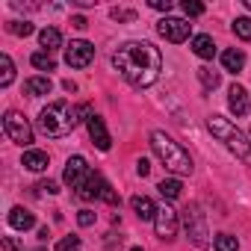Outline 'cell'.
Returning a JSON list of instances; mask_svg holds the SVG:
<instances>
[{
  "instance_id": "cell-4",
  "label": "cell",
  "mask_w": 251,
  "mask_h": 251,
  "mask_svg": "<svg viewBox=\"0 0 251 251\" xmlns=\"http://www.w3.org/2000/svg\"><path fill=\"white\" fill-rule=\"evenodd\" d=\"M207 127H210V133H213L230 154H236L239 160L251 163V142H248V136H245L242 130H236L225 115H210V118H207Z\"/></svg>"
},
{
  "instance_id": "cell-33",
  "label": "cell",
  "mask_w": 251,
  "mask_h": 251,
  "mask_svg": "<svg viewBox=\"0 0 251 251\" xmlns=\"http://www.w3.org/2000/svg\"><path fill=\"white\" fill-rule=\"evenodd\" d=\"M136 175H139V177H148V175H151V163H148L145 157L136 160Z\"/></svg>"
},
{
  "instance_id": "cell-7",
  "label": "cell",
  "mask_w": 251,
  "mask_h": 251,
  "mask_svg": "<svg viewBox=\"0 0 251 251\" xmlns=\"http://www.w3.org/2000/svg\"><path fill=\"white\" fill-rule=\"evenodd\" d=\"M157 33H160L166 42L180 45V42H186V39H189L192 24H189V21H183V18H172V15H166V18L157 24Z\"/></svg>"
},
{
  "instance_id": "cell-35",
  "label": "cell",
  "mask_w": 251,
  "mask_h": 251,
  "mask_svg": "<svg viewBox=\"0 0 251 251\" xmlns=\"http://www.w3.org/2000/svg\"><path fill=\"white\" fill-rule=\"evenodd\" d=\"M151 9H160V12H169V9H172V0H151Z\"/></svg>"
},
{
  "instance_id": "cell-37",
  "label": "cell",
  "mask_w": 251,
  "mask_h": 251,
  "mask_svg": "<svg viewBox=\"0 0 251 251\" xmlns=\"http://www.w3.org/2000/svg\"><path fill=\"white\" fill-rule=\"evenodd\" d=\"M3 248H6V251H21L18 239H12V236H6V239H3Z\"/></svg>"
},
{
  "instance_id": "cell-2",
  "label": "cell",
  "mask_w": 251,
  "mask_h": 251,
  "mask_svg": "<svg viewBox=\"0 0 251 251\" xmlns=\"http://www.w3.org/2000/svg\"><path fill=\"white\" fill-rule=\"evenodd\" d=\"M80 118H83L80 106H74L68 100H53L39 112V130L50 139H62L80 124Z\"/></svg>"
},
{
  "instance_id": "cell-28",
  "label": "cell",
  "mask_w": 251,
  "mask_h": 251,
  "mask_svg": "<svg viewBox=\"0 0 251 251\" xmlns=\"http://www.w3.org/2000/svg\"><path fill=\"white\" fill-rule=\"evenodd\" d=\"M56 251H80V236H62L56 242Z\"/></svg>"
},
{
  "instance_id": "cell-9",
  "label": "cell",
  "mask_w": 251,
  "mask_h": 251,
  "mask_svg": "<svg viewBox=\"0 0 251 251\" xmlns=\"http://www.w3.org/2000/svg\"><path fill=\"white\" fill-rule=\"evenodd\" d=\"M92 177V169H89V163L83 160V157H71L68 163H65V172H62V180L77 192L86 180Z\"/></svg>"
},
{
  "instance_id": "cell-11",
  "label": "cell",
  "mask_w": 251,
  "mask_h": 251,
  "mask_svg": "<svg viewBox=\"0 0 251 251\" xmlns=\"http://www.w3.org/2000/svg\"><path fill=\"white\" fill-rule=\"evenodd\" d=\"M86 127H89V139L98 145V151H109L112 148V136H109V130H106V124H103L100 115H89Z\"/></svg>"
},
{
  "instance_id": "cell-3",
  "label": "cell",
  "mask_w": 251,
  "mask_h": 251,
  "mask_svg": "<svg viewBox=\"0 0 251 251\" xmlns=\"http://www.w3.org/2000/svg\"><path fill=\"white\" fill-rule=\"evenodd\" d=\"M151 148H154V154L160 157V163H163L172 175H177V177L192 175V157H189V154L183 151V145L175 142L169 133L154 130V133H151Z\"/></svg>"
},
{
  "instance_id": "cell-24",
  "label": "cell",
  "mask_w": 251,
  "mask_h": 251,
  "mask_svg": "<svg viewBox=\"0 0 251 251\" xmlns=\"http://www.w3.org/2000/svg\"><path fill=\"white\" fill-rule=\"evenodd\" d=\"M213 248H216V251H239V242H236L233 233H219V236L213 239Z\"/></svg>"
},
{
  "instance_id": "cell-22",
  "label": "cell",
  "mask_w": 251,
  "mask_h": 251,
  "mask_svg": "<svg viewBox=\"0 0 251 251\" xmlns=\"http://www.w3.org/2000/svg\"><path fill=\"white\" fill-rule=\"evenodd\" d=\"M0 68H3V74H0V86H9L12 80H15V65H12V59H9V53H0Z\"/></svg>"
},
{
  "instance_id": "cell-14",
  "label": "cell",
  "mask_w": 251,
  "mask_h": 251,
  "mask_svg": "<svg viewBox=\"0 0 251 251\" xmlns=\"http://www.w3.org/2000/svg\"><path fill=\"white\" fill-rule=\"evenodd\" d=\"M9 225H12L15 230H30V227L36 225V216H33L30 210H24V207H12V210H9Z\"/></svg>"
},
{
  "instance_id": "cell-38",
  "label": "cell",
  "mask_w": 251,
  "mask_h": 251,
  "mask_svg": "<svg viewBox=\"0 0 251 251\" xmlns=\"http://www.w3.org/2000/svg\"><path fill=\"white\" fill-rule=\"evenodd\" d=\"M245 6H248V9H251V0H245Z\"/></svg>"
},
{
  "instance_id": "cell-27",
  "label": "cell",
  "mask_w": 251,
  "mask_h": 251,
  "mask_svg": "<svg viewBox=\"0 0 251 251\" xmlns=\"http://www.w3.org/2000/svg\"><path fill=\"white\" fill-rule=\"evenodd\" d=\"M6 30H9L12 36H30V33H33V24H30V21H9Z\"/></svg>"
},
{
  "instance_id": "cell-18",
  "label": "cell",
  "mask_w": 251,
  "mask_h": 251,
  "mask_svg": "<svg viewBox=\"0 0 251 251\" xmlns=\"http://www.w3.org/2000/svg\"><path fill=\"white\" fill-rule=\"evenodd\" d=\"M48 163H50V160H48V154H45V151H33V148H30V151H24V160H21V166H24V169H30V172H45V169H48Z\"/></svg>"
},
{
  "instance_id": "cell-34",
  "label": "cell",
  "mask_w": 251,
  "mask_h": 251,
  "mask_svg": "<svg viewBox=\"0 0 251 251\" xmlns=\"http://www.w3.org/2000/svg\"><path fill=\"white\" fill-rule=\"evenodd\" d=\"M36 189H39V192H48V195H56V192H59V189H56V183H53V180H42V183H39V186H36Z\"/></svg>"
},
{
  "instance_id": "cell-36",
  "label": "cell",
  "mask_w": 251,
  "mask_h": 251,
  "mask_svg": "<svg viewBox=\"0 0 251 251\" xmlns=\"http://www.w3.org/2000/svg\"><path fill=\"white\" fill-rule=\"evenodd\" d=\"M71 27H77V30H86V27H89V21H86L83 15H74V18H71Z\"/></svg>"
},
{
  "instance_id": "cell-8",
  "label": "cell",
  "mask_w": 251,
  "mask_h": 251,
  "mask_svg": "<svg viewBox=\"0 0 251 251\" xmlns=\"http://www.w3.org/2000/svg\"><path fill=\"white\" fill-rule=\"evenodd\" d=\"M92 59H95V45H89L86 39H74V42L65 48V62H68L71 68H86Z\"/></svg>"
},
{
  "instance_id": "cell-30",
  "label": "cell",
  "mask_w": 251,
  "mask_h": 251,
  "mask_svg": "<svg viewBox=\"0 0 251 251\" xmlns=\"http://www.w3.org/2000/svg\"><path fill=\"white\" fill-rule=\"evenodd\" d=\"M183 12L189 18H198V15H204V3H198V0H183Z\"/></svg>"
},
{
  "instance_id": "cell-10",
  "label": "cell",
  "mask_w": 251,
  "mask_h": 251,
  "mask_svg": "<svg viewBox=\"0 0 251 251\" xmlns=\"http://www.w3.org/2000/svg\"><path fill=\"white\" fill-rule=\"evenodd\" d=\"M154 227H157V236L172 242L177 236V210L172 207H160L157 210V219H154Z\"/></svg>"
},
{
  "instance_id": "cell-5",
  "label": "cell",
  "mask_w": 251,
  "mask_h": 251,
  "mask_svg": "<svg viewBox=\"0 0 251 251\" xmlns=\"http://www.w3.org/2000/svg\"><path fill=\"white\" fill-rule=\"evenodd\" d=\"M3 133H6L15 145H21V148H30V145H33V127H30V121H27L21 112H15V109H9V112L3 115Z\"/></svg>"
},
{
  "instance_id": "cell-6",
  "label": "cell",
  "mask_w": 251,
  "mask_h": 251,
  "mask_svg": "<svg viewBox=\"0 0 251 251\" xmlns=\"http://www.w3.org/2000/svg\"><path fill=\"white\" fill-rule=\"evenodd\" d=\"M183 227H186V233H189V239L198 245V248H207L210 245V233H207V219H204V213H201V207L198 204H189L186 210H183Z\"/></svg>"
},
{
  "instance_id": "cell-25",
  "label": "cell",
  "mask_w": 251,
  "mask_h": 251,
  "mask_svg": "<svg viewBox=\"0 0 251 251\" xmlns=\"http://www.w3.org/2000/svg\"><path fill=\"white\" fill-rule=\"evenodd\" d=\"M198 80H201V86H204V89H216V86H219V71H213V68L201 65V68H198Z\"/></svg>"
},
{
  "instance_id": "cell-20",
  "label": "cell",
  "mask_w": 251,
  "mask_h": 251,
  "mask_svg": "<svg viewBox=\"0 0 251 251\" xmlns=\"http://www.w3.org/2000/svg\"><path fill=\"white\" fill-rule=\"evenodd\" d=\"M39 42H42V48L50 53V50H56V48L62 45V33H59L56 27H45V30L39 33Z\"/></svg>"
},
{
  "instance_id": "cell-39",
  "label": "cell",
  "mask_w": 251,
  "mask_h": 251,
  "mask_svg": "<svg viewBox=\"0 0 251 251\" xmlns=\"http://www.w3.org/2000/svg\"><path fill=\"white\" fill-rule=\"evenodd\" d=\"M130 251H142V248H130Z\"/></svg>"
},
{
  "instance_id": "cell-16",
  "label": "cell",
  "mask_w": 251,
  "mask_h": 251,
  "mask_svg": "<svg viewBox=\"0 0 251 251\" xmlns=\"http://www.w3.org/2000/svg\"><path fill=\"white\" fill-rule=\"evenodd\" d=\"M100 186H103V177L92 172V177H89V180H86V183L77 189V198H80V201H92V198H100Z\"/></svg>"
},
{
  "instance_id": "cell-17",
  "label": "cell",
  "mask_w": 251,
  "mask_h": 251,
  "mask_svg": "<svg viewBox=\"0 0 251 251\" xmlns=\"http://www.w3.org/2000/svg\"><path fill=\"white\" fill-rule=\"evenodd\" d=\"M189 48H192V53H195V56H201V59H213V56H216V45H213V39H210V36H204V33H201V36H195Z\"/></svg>"
},
{
  "instance_id": "cell-29",
  "label": "cell",
  "mask_w": 251,
  "mask_h": 251,
  "mask_svg": "<svg viewBox=\"0 0 251 251\" xmlns=\"http://www.w3.org/2000/svg\"><path fill=\"white\" fill-rule=\"evenodd\" d=\"M100 201H106V204H112V207H118V192L103 180V186H100Z\"/></svg>"
},
{
  "instance_id": "cell-26",
  "label": "cell",
  "mask_w": 251,
  "mask_h": 251,
  "mask_svg": "<svg viewBox=\"0 0 251 251\" xmlns=\"http://www.w3.org/2000/svg\"><path fill=\"white\" fill-rule=\"evenodd\" d=\"M230 27H233V33H236L242 42H251V18H236Z\"/></svg>"
},
{
  "instance_id": "cell-1",
  "label": "cell",
  "mask_w": 251,
  "mask_h": 251,
  "mask_svg": "<svg viewBox=\"0 0 251 251\" xmlns=\"http://www.w3.org/2000/svg\"><path fill=\"white\" fill-rule=\"evenodd\" d=\"M112 68L136 89H148L157 83L163 71V56L151 42H124L112 53Z\"/></svg>"
},
{
  "instance_id": "cell-19",
  "label": "cell",
  "mask_w": 251,
  "mask_h": 251,
  "mask_svg": "<svg viewBox=\"0 0 251 251\" xmlns=\"http://www.w3.org/2000/svg\"><path fill=\"white\" fill-rule=\"evenodd\" d=\"M50 77H30L27 83H24V92L30 95V98H42V95H50Z\"/></svg>"
},
{
  "instance_id": "cell-15",
  "label": "cell",
  "mask_w": 251,
  "mask_h": 251,
  "mask_svg": "<svg viewBox=\"0 0 251 251\" xmlns=\"http://www.w3.org/2000/svg\"><path fill=\"white\" fill-rule=\"evenodd\" d=\"M222 65H225V71L236 74V71L245 68V53H242L239 48H227V50L222 53Z\"/></svg>"
},
{
  "instance_id": "cell-23",
  "label": "cell",
  "mask_w": 251,
  "mask_h": 251,
  "mask_svg": "<svg viewBox=\"0 0 251 251\" xmlns=\"http://www.w3.org/2000/svg\"><path fill=\"white\" fill-rule=\"evenodd\" d=\"M30 62H33L39 71H53V68H56V59H53L48 50H39V53H33V56H30Z\"/></svg>"
},
{
  "instance_id": "cell-21",
  "label": "cell",
  "mask_w": 251,
  "mask_h": 251,
  "mask_svg": "<svg viewBox=\"0 0 251 251\" xmlns=\"http://www.w3.org/2000/svg\"><path fill=\"white\" fill-rule=\"evenodd\" d=\"M157 189H160V195H163V198L175 201V198L180 195V189H183V186H180V180H177V177H166V180H160V186H157Z\"/></svg>"
},
{
  "instance_id": "cell-12",
  "label": "cell",
  "mask_w": 251,
  "mask_h": 251,
  "mask_svg": "<svg viewBox=\"0 0 251 251\" xmlns=\"http://www.w3.org/2000/svg\"><path fill=\"white\" fill-rule=\"evenodd\" d=\"M227 106H230V112H236V115H245V112H248V92H245L239 83H233V86L227 89Z\"/></svg>"
},
{
  "instance_id": "cell-31",
  "label": "cell",
  "mask_w": 251,
  "mask_h": 251,
  "mask_svg": "<svg viewBox=\"0 0 251 251\" xmlns=\"http://www.w3.org/2000/svg\"><path fill=\"white\" fill-rule=\"evenodd\" d=\"M112 18H115V21H133L136 12H133V9H112Z\"/></svg>"
},
{
  "instance_id": "cell-32",
  "label": "cell",
  "mask_w": 251,
  "mask_h": 251,
  "mask_svg": "<svg viewBox=\"0 0 251 251\" xmlns=\"http://www.w3.org/2000/svg\"><path fill=\"white\" fill-rule=\"evenodd\" d=\"M77 222H80L83 227H92V225H95V213H92V210H80V216H77Z\"/></svg>"
},
{
  "instance_id": "cell-13",
  "label": "cell",
  "mask_w": 251,
  "mask_h": 251,
  "mask_svg": "<svg viewBox=\"0 0 251 251\" xmlns=\"http://www.w3.org/2000/svg\"><path fill=\"white\" fill-rule=\"evenodd\" d=\"M130 207H133V213H136L142 222H148V219H157V210H160V207H157V204H154L148 195H133V198H130Z\"/></svg>"
}]
</instances>
